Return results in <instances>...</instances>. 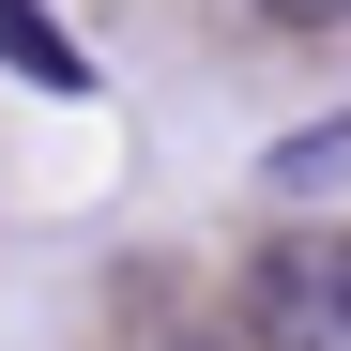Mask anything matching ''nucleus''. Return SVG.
<instances>
[{
  "mask_svg": "<svg viewBox=\"0 0 351 351\" xmlns=\"http://www.w3.org/2000/svg\"><path fill=\"white\" fill-rule=\"evenodd\" d=\"M245 16H275V31H351V0H245Z\"/></svg>",
  "mask_w": 351,
  "mask_h": 351,
  "instance_id": "4",
  "label": "nucleus"
},
{
  "mask_svg": "<svg viewBox=\"0 0 351 351\" xmlns=\"http://www.w3.org/2000/svg\"><path fill=\"white\" fill-rule=\"evenodd\" d=\"M260 184H275V199H336V184H351V123H306V138H275V153H260Z\"/></svg>",
  "mask_w": 351,
  "mask_h": 351,
  "instance_id": "3",
  "label": "nucleus"
},
{
  "mask_svg": "<svg viewBox=\"0 0 351 351\" xmlns=\"http://www.w3.org/2000/svg\"><path fill=\"white\" fill-rule=\"evenodd\" d=\"M153 351H260V336H229V321H184V336H153Z\"/></svg>",
  "mask_w": 351,
  "mask_h": 351,
  "instance_id": "5",
  "label": "nucleus"
},
{
  "mask_svg": "<svg viewBox=\"0 0 351 351\" xmlns=\"http://www.w3.org/2000/svg\"><path fill=\"white\" fill-rule=\"evenodd\" d=\"M245 306H260V351H351V245L336 229H275L245 260Z\"/></svg>",
  "mask_w": 351,
  "mask_h": 351,
  "instance_id": "1",
  "label": "nucleus"
},
{
  "mask_svg": "<svg viewBox=\"0 0 351 351\" xmlns=\"http://www.w3.org/2000/svg\"><path fill=\"white\" fill-rule=\"evenodd\" d=\"M0 77H31V92H62V107H92V46L46 16V0H0Z\"/></svg>",
  "mask_w": 351,
  "mask_h": 351,
  "instance_id": "2",
  "label": "nucleus"
}]
</instances>
